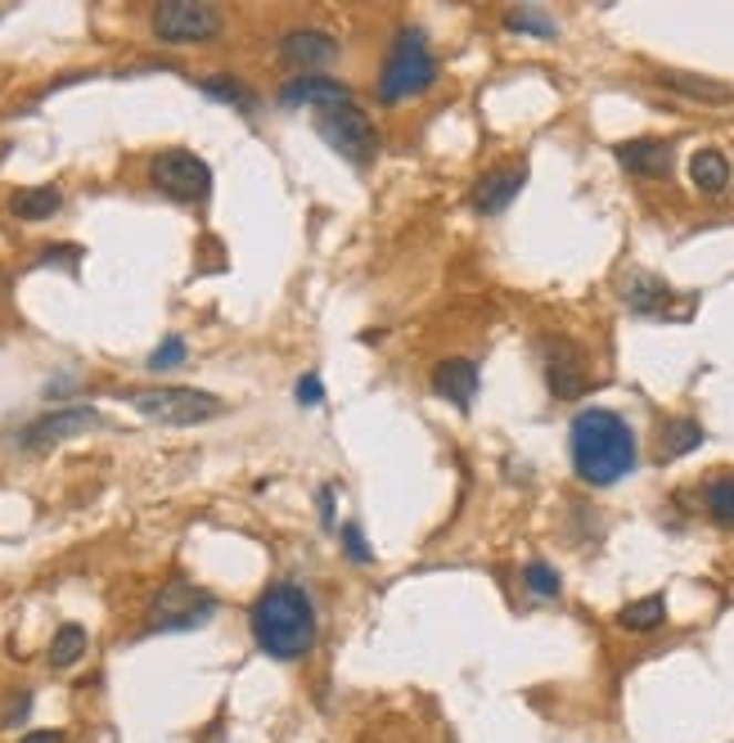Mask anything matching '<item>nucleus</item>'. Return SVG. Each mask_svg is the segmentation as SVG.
Listing matches in <instances>:
<instances>
[{
    "label": "nucleus",
    "mask_w": 734,
    "mask_h": 743,
    "mask_svg": "<svg viewBox=\"0 0 734 743\" xmlns=\"http://www.w3.org/2000/svg\"><path fill=\"white\" fill-rule=\"evenodd\" d=\"M622 302L644 316V320H676V316H690V307H676V289L658 280V276H644V270H635V276L622 280Z\"/></svg>",
    "instance_id": "nucleus-10"
},
{
    "label": "nucleus",
    "mask_w": 734,
    "mask_h": 743,
    "mask_svg": "<svg viewBox=\"0 0 734 743\" xmlns=\"http://www.w3.org/2000/svg\"><path fill=\"white\" fill-rule=\"evenodd\" d=\"M213 613H217V599L204 586L176 577L158 590V599L149 608V631H194V627L213 622Z\"/></svg>",
    "instance_id": "nucleus-6"
},
{
    "label": "nucleus",
    "mask_w": 734,
    "mask_h": 743,
    "mask_svg": "<svg viewBox=\"0 0 734 743\" xmlns=\"http://www.w3.org/2000/svg\"><path fill=\"white\" fill-rule=\"evenodd\" d=\"M180 361H185V338H176V333H172V338H163V343L154 348V357H149L145 365H149L154 374H167V370H176Z\"/></svg>",
    "instance_id": "nucleus-27"
},
{
    "label": "nucleus",
    "mask_w": 734,
    "mask_h": 743,
    "mask_svg": "<svg viewBox=\"0 0 734 743\" xmlns=\"http://www.w3.org/2000/svg\"><path fill=\"white\" fill-rule=\"evenodd\" d=\"M324 401V383L316 374H302L298 379V405H320Z\"/></svg>",
    "instance_id": "nucleus-29"
},
{
    "label": "nucleus",
    "mask_w": 734,
    "mask_h": 743,
    "mask_svg": "<svg viewBox=\"0 0 734 743\" xmlns=\"http://www.w3.org/2000/svg\"><path fill=\"white\" fill-rule=\"evenodd\" d=\"M149 28L163 45H189L221 37V14L213 6H198V0H163L149 14Z\"/></svg>",
    "instance_id": "nucleus-7"
},
{
    "label": "nucleus",
    "mask_w": 734,
    "mask_h": 743,
    "mask_svg": "<svg viewBox=\"0 0 734 743\" xmlns=\"http://www.w3.org/2000/svg\"><path fill=\"white\" fill-rule=\"evenodd\" d=\"M343 555H348L352 564H374V550L365 546V536H361V527H356V523H348V527H343Z\"/></svg>",
    "instance_id": "nucleus-28"
},
{
    "label": "nucleus",
    "mask_w": 734,
    "mask_h": 743,
    "mask_svg": "<svg viewBox=\"0 0 734 743\" xmlns=\"http://www.w3.org/2000/svg\"><path fill=\"white\" fill-rule=\"evenodd\" d=\"M122 401L136 405L145 420L172 424V429L204 424V420H217V415L226 411L221 396L198 392V388H131V392H122Z\"/></svg>",
    "instance_id": "nucleus-4"
},
{
    "label": "nucleus",
    "mask_w": 734,
    "mask_h": 743,
    "mask_svg": "<svg viewBox=\"0 0 734 743\" xmlns=\"http://www.w3.org/2000/svg\"><path fill=\"white\" fill-rule=\"evenodd\" d=\"M320 518H324V523H333V487H324V492H320Z\"/></svg>",
    "instance_id": "nucleus-32"
},
{
    "label": "nucleus",
    "mask_w": 734,
    "mask_h": 743,
    "mask_svg": "<svg viewBox=\"0 0 734 743\" xmlns=\"http://www.w3.org/2000/svg\"><path fill=\"white\" fill-rule=\"evenodd\" d=\"M437 82V59L428 50V37L415 28H402L392 41V54L383 63V82H379V100L396 104V100H411L424 95Z\"/></svg>",
    "instance_id": "nucleus-3"
},
{
    "label": "nucleus",
    "mask_w": 734,
    "mask_h": 743,
    "mask_svg": "<svg viewBox=\"0 0 734 743\" xmlns=\"http://www.w3.org/2000/svg\"><path fill=\"white\" fill-rule=\"evenodd\" d=\"M28 703H32V699H28V694H19V703H14L10 712H6V725H19V721L28 716Z\"/></svg>",
    "instance_id": "nucleus-30"
},
{
    "label": "nucleus",
    "mask_w": 734,
    "mask_h": 743,
    "mask_svg": "<svg viewBox=\"0 0 734 743\" xmlns=\"http://www.w3.org/2000/svg\"><path fill=\"white\" fill-rule=\"evenodd\" d=\"M248 627H252V640L266 658L298 662L316 644V603L293 581L266 586L261 599L252 603V613H248Z\"/></svg>",
    "instance_id": "nucleus-2"
},
{
    "label": "nucleus",
    "mask_w": 734,
    "mask_h": 743,
    "mask_svg": "<svg viewBox=\"0 0 734 743\" xmlns=\"http://www.w3.org/2000/svg\"><path fill=\"white\" fill-rule=\"evenodd\" d=\"M618 163L631 176L662 180V176H672V167H676V145L672 141H653V135H644V141H622L618 145Z\"/></svg>",
    "instance_id": "nucleus-13"
},
{
    "label": "nucleus",
    "mask_w": 734,
    "mask_h": 743,
    "mask_svg": "<svg viewBox=\"0 0 734 743\" xmlns=\"http://www.w3.org/2000/svg\"><path fill=\"white\" fill-rule=\"evenodd\" d=\"M546 383L559 401H572L586 392V361L577 352V343H568V338H550L546 343Z\"/></svg>",
    "instance_id": "nucleus-12"
},
{
    "label": "nucleus",
    "mask_w": 734,
    "mask_h": 743,
    "mask_svg": "<svg viewBox=\"0 0 734 743\" xmlns=\"http://www.w3.org/2000/svg\"><path fill=\"white\" fill-rule=\"evenodd\" d=\"M666 622V595H644V599H631L622 613H618V627L622 631H635V636H644V631H658Z\"/></svg>",
    "instance_id": "nucleus-20"
},
{
    "label": "nucleus",
    "mask_w": 734,
    "mask_h": 743,
    "mask_svg": "<svg viewBox=\"0 0 734 743\" xmlns=\"http://www.w3.org/2000/svg\"><path fill=\"white\" fill-rule=\"evenodd\" d=\"M23 743H63V734L59 730H32V734H23Z\"/></svg>",
    "instance_id": "nucleus-31"
},
{
    "label": "nucleus",
    "mask_w": 734,
    "mask_h": 743,
    "mask_svg": "<svg viewBox=\"0 0 734 743\" xmlns=\"http://www.w3.org/2000/svg\"><path fill=\"white\" fill-rule=\"evenodd\" d=\"M82 653H86V631L77 622L54 631V640H50V667H73Z\"/></svg>",
    "instance_id": "nucleus-22"
},
{
    "label": "nucleus",
    "mask_w": 734,
    "mask_h": 743,
    "mask_svg": "<svg viewBox=\"0 0 734 743\" xmlns=\"http://www.w3.org/2000/svg\"><path fill=\"white\" fill-rule=\"evenodd\" d=\"M100 424H104V415L91 411V405H69V411H54V415L32 420V424L19 433V446H23V451H50V446L69 442V437H77V433L100 429Z\"/></svg>",
    "instance_id": "nucleus-9"
},
{
    "label": "nucleus",
    "mask_w": 734,
    "mask_h": 743,
    "mask_svg": "<svg viewBox=\"0 0 734 743\" xmlns=\"http://www.w3.org/2000/svg\"><path fill=\"white\" fill-rule=\"evenodd\" d=\"M523 586L531 590V595H537V599H559L564 595V581H559V572L550 568V564H527L523 568Z\"/></svg>",
    "instance_id": "nucleus-24"
},
{
    "label": "nucleus",
    "mask_w": 734,
    "mask_h": 743,
    "mask_svg": "<svg viewBox=\"0 0 734 743\" xmlns=\"http://www.w3.org/2000/svg\"><path fill=\"white\" fill-rule=\"evenodd\" d=\"M280 59L289 68H298V78H316L320 68H329L333 59H339V41L320 28H293V32L280 37Z\"/></svg>",
    "instance_id": "nucleus-11"
},
{
    "label": "nucleus",
    "mask_w": 734,
    "mask_h": 743,
    "mask_svg": "<svg viewBox=\"0 0 734 743\" xmlns=\"http://www.w3.org/2000/svg\"><path fill=\"white\" fill-rule=\"evenodd\" d=\"M523 185H527V167H523V163H514V167H496V172L478 176V185H474V213H478V217H496V213H505L509 203L518 198Z\"/></svg>",
    "instance_id": "nucleus-14"
},
{
    "label": "nucleus",
    "mask_w": 734,
    "mask_h": 743,
    "mask_svg": "<svg viewBox=\"0 0 734 743\" xmlns=\"http://www.w3.org/2000/svg\"><path fill=\"white\" fill-rule=\"evenodd\" d=\"M6 154H10V145H0V163H6Z\"/></svg>",
    "instance_id": "nucleus-33"
},
{
    "label": "nucleus",
    "mask_w": 734,
    "mask_h": 743,
    "mask_svg": "<svg viewBox=\"0 0 734 743\" xmlns=\"http://www.w3.org/2000/svg\"><path fill=\"white\" fill-rule=\"evenodd\" d=\"M568 455H572V473L586 487H613L635 468L640 446H635L631 424L618 411L590 405L568 429Z\"/></svg>",
    "instance_id": "nucleus-1"
},
{
    "label": "nucleus",
    "mask_w": 734,
    "mask_h": 743,
    "mask_svg": "<svg viewBox=\"0 0 734 743\" xmlns=\"http://www.w3.org/2000/svg\"><path fill=\"white\" fill-rule=\"evenodd\" d=\"M204 91H208V95H217V100H226V104H239L244 113H252V104H257V100H252V91H248V86H239L235 78H208V82H204Z\"/></svg>",
    "instance_id": "nucleus-26"
},
{
    "label": "nucleus",
    "mask_w": 734,
    "mask_h": 743,
    "mask_svg": "<svg viewBox=\"0 0 734 743\" xmlns=\"http://www.w3.org/2000/svg\"><path fill=\"white\" fill-rule=\"evenodd\" d=\"M658 82L676 95H690V100H703V104H730L734 100V86L725 82H712V78H699V73H658Z\"/></svg>",
    "instance_id": "nucleus-18"
},
{
    "label": "nucleus",
    "mask_w": 734,
    "mask_h": 743,
    "mask_svg": "<svg viewBox=\"0 0 734 743\" xmlns=\"http://www.w3.org/2000/svg\"><path fill=\"white\" fill-rule=\"evenodd\" d=\"M707 514L721 523V527H734V478H716L707 487Z\"/></svg>",
    "instance_id": "nucleus-25"
},
{
    "label": "nucleus",
    "mask_w": 734,
    "mask_h": 743,
    "mask_svg": "<svg viewBox=\"0 0 734 743\" xmlns=\"http://www.w3.org/2000/svg\"><path fill=\"white\" fill-rule=\"evenodd\" d=\"M343 100H352V91L343 86V82H333V78H324V73H316V78H293V82H285V91H280V104H289V109H329V104H343Z\"/></svg>",
    "instance_id": "nucleus-16"
},
{
    "label": "nucleus",
    "mask_w": 734,
    "mask_h": 743,
    "mask_svg": "<svg viewBox=\"0 0 734 743\" xmlns=\"http://www.w3.org/2000/svg\"><path fill=\"white\" fill-rule=\"evenodd\" d=\"M433 392L459 411H469L474 396H478V361L469 357H446L437 370H433Z\"/></svg>",
    "instance_id": "nucleus-15"
},
{
    "label": "nucleus",
    "mask_w": 734,
    "mask_h": 743,
    "mask_svg": "<svg viewBox=\"0 0 734 743\" xmlns=\"http://www.w3.org/2000/svg\"><path fill=\"white\" fill-rule=\"evenodd\" d=\"M63 208V194L54 189V185H28V189H19L14 198H10V213L19 217V221H45V217H54Z\"/></svg>",
    "instance_id": "nucleus-19"
},
{
    "label": "nucleus",
    "mask_w": 734,
    "mask_h": 743,
    "mask_svg": "<svg viewBox=\"0 0 734 743\" xmlns=\"http://www.w3.org/2000/svg\"><path fill=\"white\" fill-rule=\"evenodd\" d=\"M505 28L509 32H527V37H541V41H555L559 37V28H555V19L546 14V10H509L505 14Z\"/></svg>",
    "instance_id": "nucleus-23"
},
{
    "label": "nucleus",
    "mask_w": 734,
    "mask_h": 743,
    "mask_svg": "<svg viewBox=\"0 0 734 743\" xmlns=\"http://www.w3.org/2000/svg\"><path fill=\"white\" fill-rule=\"evenodd\" d=\"M703 442H707V433L699 420H672L662 429V460H681V455L699 451Z\"/></svg>",
    "instance_id": "nucleus-21"
},
{
    "label": "nucleus",
    "mask_w": 734,
    "mask_h": 743,
    "mask_svg": "<svg viewBox=\"0 0 734 743\" xmlns=\"http://www.w3.org/2000/svg\"><path fill=\"white\" fill-rule=\"evenodd\" d=\"M690 180H694V189H699V194L716 198V194H725V189H730L734 167H730V158H725L721 149H699V154L690 158Z\"/></svg>",
    "instance_id": "nucleus-17"
},
{
    "label": "nucleus",
    "mask_w": 734,
    "mask_h": 743,
    "mask_svg": "<svg viewBox=\"0 0 734 743\" xmlns=\"http://www.w3.org/2000/svg\"><path fill=\"white\" fill-rule=\"evenodd\" d=\"M316 131H320V141H324L333 154L348 158V163H356V167H365V163L379 154V131H374V122L356 109V100L316 109Z\"/></svg>",
    "instance_id": "nucleus-5"
},
{
    "label": "nucleus",
    "mask_w": 734,
    "mask_h": 743,
    "mask_svg": "<svg viewBox=\"0 0 734 743\" xmlns=\"http://www.w3.org/2000/svg\"><path fill=\"white\" fill-rule=\"evenodd\" d=\"M149 180H154V189H163L176 203H198L213 189V167L189 149H167L149 163Z\"/></svg>",
    "instance_id": "nucleus-8"
}]
</instances>
